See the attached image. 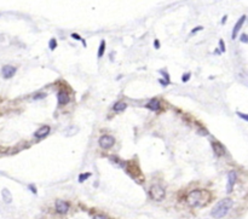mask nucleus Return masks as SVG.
I'll list each match as a JSON object with an SVG mask.
<instances>
[{
    "label": "nucleus",
    "mask_w": 248,
    "mask_h": 219,
    "mask_svg": "<svg viewBox=\"0 0 248 219\" xmlns=\"http://www.w3.org/2000/svg\"><path fill=\"white\" fill-rule=\"evenodd\" d=\"M154 45H155V49H158V46H160V45H158V40H155V41H154Z\"/></svg>",
    "instance_id": "28"
},
{
    "label": "nucleus",
    "mask_w": 248,
    "mask_h": 219,
    "mask_svg": "<svg viewBox=\"0 0 248 219\" xmlns=\"http://www.w3.org/2000/svg\"><path fill=\"white\" fill-rule=\"evenodd\" d=\"M48 133H50V126H41L38 131L34 133V136L36 138H44Z\"/></svg>",
    "instance_id": "8"
},
{
    "label": "nucleus",
    "mask_w": 248,
    "mask_h": 219,
    "mask_svg": "<svg viewBox=\"0 0 248 219\" xmlns=\"http://www.w3.org/2000/svg\"><path fill=\"white\" fill-rule=\"evenodd\" d=\"M245 20H246V16H242L241 18H240V21L235 24V27H234V30H232V39H235L237 35V32L241 29V27H242V24H243V22H245Z\"/></svg>",
    "instance_id": "12"
},
{
    "label": "nucleus",
    "mask_w": 248,
    "mask_h": 219,
    "mask_svg": "<svg viewBox=\"0 0 248 219\" xmlns=\"http://www.w3.org/2000/svg\"><path fill=\"white\" fill-rule=\"evenodd\" d=\"M99 145H101L103 149H109L112 148L115 143V139H114L112 136H102L99 138Z\"/></svg>",
    "instance_id": "4"
},
{
    "label": "nucleus",
    "mask_w": 248,
    "mask_h": 219,
    "mask_svg": "<svg viewBox=\"0 0 248 219\" xmlns=\"http://www.w3.org/2000/svg\"><path fill=\"white\" fill-rule=\"evenodd\" d=\"M29 188H30V189H32V191H33V194H36V189H35V188H34L33 185H29Z\"/></svg>",
    "instance_id": "27"
},
{
    "label": "nucleus",
    "mask_w": 248,
    "mask_h": 219,
    "mask_svg": "<svg viewBox=\"0 0 248 219\" xmlns=\"http://www.w3.org/2000/svg\"><path fill=\"white\" fill-rule=\"evenodd\" d=\"M237 179V175L235 171H230L227 173V185H226V193H231L232 189H234V185H235V182Z\"/></svg>",
    "instance_id": "5"
},
{
    "label": "nucleus",
    "mask_w": 248,
    "mask_h": 219,
    "mask_svg": "<svg viewBox=\"0 0 248 219\" xmlns=\"http://www.w3.org/2000/svg\"><path fill=\"white\" fill-rule=\"evenodd\" d=\"M225 21H226V16H224V17H223V21H222V22L225 23Z\"/></svg>",
    "instance_id": "29"
},
{
    "label": "nucleus",
    "mask_w": 248,
    "mask_h": 219,
    "mask_svg": "<svg viewBox=\"0 0 248 219\" xmlns=\"http://www.w3.org/2000/svg\"><path fill=\"white\" fill-rule=\"evenodd\" d=\"M150 196H151L153 200H155V201H161V200H163L165 196H166L165 189L161 185H158V184L153 185L151 186V189H150Z\"/></svg>",
    "instance_id": "3"
},
{
    "label": "nucleus",
    "mask_w": 248,
    "mask_h": 219,
    "mask_svg": "<svg viewBox=\"0 0 248 219\" xmlns=\"http://www.w3.org/2000/svg\"><path fill=\"white\" fill-rule=\"evenodd\" d=\"M48 46H50V49L53 51V50L56 49V46H57V41L55 40V39H51V40H50V43H48Z\"/></svg>",
    "instance_id": "16"
},
{
    "label": "nucleus",
    "mask_w": 248,
    "mask_h": 219,
    "mask_svg": "<svg viewBox=\"0 0 248 219\" xmlns=\"http://www.w3.org/2000/svg\"><path fill=\"white\" fill-rule=\"evenodd\" d=\"M68 209H69V205H68V202L66 201H62V200H58L56 202V211L58 213H61V214H64V213H67Z\"/></svg>",
    "instance_id": "7"
},
{
    "label": "nucleus",
    "mask_w": 248,
    "mask_h": 219,
    "mask_svg": "<svg viewBox=\"0 0 248 219\" xmlns=\"http://www.w3.org/2000/svg\"><path fill=\"white\" fill-rule=\"evenodd\" d=\"M93 219H107L104 216H102V214H97V216H94Z\"/></svg>",
    "instance_id": "24"
},
{
    "label": "nucleus",
    "mask_w": 248,
    "mask_h": 219,
    "mask_svg": "<svg viewBox=\"0 0 248 219\" xmlns=\"http://www.w3.org/2000/svg\"><path fill=\"white\" fill-rule=\"evenodd\" d=\"M44 97H46V93H39V95L34 96V99H40V98H44Z\"/></svg>",
    "instance_id": "20"
},
{
    "label": "nucleus",
    "mask_w": 248,
    "mask_h": 219,
    "mask_svg": "<svg viewBox=\"0 0 248 219\" xmlns=\"http://www.w3.org/2000/svg\"><path fill=\"white\" fill-rule=\"evenodd\" d=\"M158 82L161 84V85H163V86H166V85H168V82L167 81H165V80H162V79H160L158 80Z\"/></svg>",
    "instance_id": "25"
},
{
    "label": "nucleus",
    "mask_w": 248,
    "mask_h": 219,
    "mask_svg": "<svg viewBox=\"0 0 248 219\" xmlns=\"http://www.w3.org/2000/svg\"><path fill=\"white\" fill-rule=\"evenodd\" d=\"M91 173H86V175H79V182L80 183H82L84 180H86L87 178H90Z\"/></svg>",
    "instance_id": "17"
},
{
    "label": "nucleus",
    "mask_w": 248,
    "mask_h": 219,
    "mask_svg": "<svg viewBox=\"0 0 248 219\" xmlns=\"http://www.w3.org/2000/svg\"><path fill=\"white\" fill-rule=\"evenodd\" d=\"M212 148H213V150H214L215 155H218V156H222V155H224L225 154V148L223 147V144H220V143H212Z\"/></svg>",
    "instance_id": "9"
},
{
    "label": "nucleus",
    "mask_w": 248,
    "mask_h": 219,
    "mask_svg": "<svg viewBox=\"0 0 248 219\" xmlns=\"http://www.w3.org/2000/svg\"><path fill=\"white\" fill-rule=\"evenodd\" d=\"M57 99H58V103L62 104V105H64V104L69 103V96H68L67 92H64V91L58 92V95H57Z\"/></svg>",
    "instance_id": "10"
},
{
    "label": "nucleus",
    "mask_w": 248,
    "mask_h": 219,
    "mask_svg": "<svg viewBox=\"0 0 248 219\" xmlns=\"http://www.w3.org/2000/svg\"><path fill=\"white\" fill-rule=\"evenodd\" d=\"M241 41L245 43V44L248 43V39H247V35H246V34H242V35H241Z\"/></svg>",
    "instance_id": "19"
},
{
    "label": "nucleus",
    "mask_w": 248,
    "mask_h": 219,
    "mask_svg": "<svg viewBox=\"0 0 248 219\" xmlns=\"http://www.w3.org/2000/svg\"><path fill=\"white\" fill-rule=\"evenodd\" d=\"M189 79H190V74H189V73L184 74V77H183V81H184V82H186V81H188Z\"/></svg>",
    "instance_id": "22"
},
{
    "label": "nucleus",
    "mask_w": 248,
    "mask_h": 219,
    "mask_svg": "<svg viewBox=\"0 0 248 219\" xmlns=\"http://www.w3.org/2000/svg\"><path fill=\"white\" fill-rule=\"evenodd\" d=\"M1 196H2L4 202H6V203H11L12 202V195H11V193H10L9 189H2V191H1Z\"/></svg>",
    "instance_id": "13"
},
{
    "label": "nucleus",
    "mask_w": 248,
    "mask_h": 219,
    "mask_svg": "<svg viewBox=\"0 0 248 219\" xmlns=\"http://www.w3.org/2000/svg\"><path fill=\"white\" fill-rule=\"evenodd\" d=\"M219 44H220V49H222V51H223V52H225V45H224V41H223V40H220V41H219Z\"/></svg>",
    "instance_id": "23"
},
{
    "label": "nucleus",
    "mask_w": 248,
    "mask_h": 219,
    "mask_svg": "<svg viewBox=\"0 0 248 219\" xmlns=\"http://www.w3.org/2000/svg\"><path fill=\"white\" fill-rule=\"evenodd\" d=\"M160 107H161V104H160V102H158V99H151L150 102H148L147 104L148 109L153 110V111H158L160 109Z\"/></svg>",
    "instance_id": "11"
},
{
    "label": "nucleus",
    "mask_w": 248,
    "mask_h": 219,
    "mask_svg": "<svg viewBox=\"0 0 248 219\" xmlns=\"http://www.w3.org/2000/svg\"><path fill=\"white\" fill-rule=\"evenodd\" d=\"M199 30H202V27H196V28H195V29L192 30L191 33L194 34V33H196V32H199Z\"/></svg>",
    "instance_id": "26"
},
{
    "label": "nucleus",
    "mask_w": 248,
    "mask_h": 219,
    "mask_svg": "<svg viewBox=\"0 0 248 219\" xmlns=\"http://www.w3.org/2000/svg\"><path fill=\"white\" fill-rule=\"evenodd\" d=\"M16 67H12V66H5L2 67V70H1V73H2V77H5V79H10V77H13V74L16 73Z\"/></svg>",
    "instance_id": "6"
},
{
    "label": "nucleus",
    "mask_w": 248,
    "mask_h": 219,
    "mask_svg": "<svg viewBox=\"0 0 248 219\" xmlns=\"http://www.w3.org/2000/svg\"><path fill=\"white\" fill-rule=\"evenodd\" d=\"M231 207H232V200L231 198H223L213 207L212 212H211V216L215 219L223 218L227 214L229 209Z\"/></svg>",
    "instance_id": "2"
},
{
    "label": "nucleus",
    "mask_w": 248,
    "mask_h": 219,
    "mask_svg": "<svg viewBox=\"0 0 248 219\" xmlns=\"http://www.w3.org/2000/svg\"><path fill=\"white\" fill-rule=\"evenodd\" d=\"M71 38H73V39H75V40H81V41H82V43H84V45H86L85 44V41H84V40H82V39H81V38H80V35H78V34H71Z\"/></svg>",
    "instance_id": "18"
},
{
    "label": "nucleus",
    "mask_w": 248,
    "mask_h": 219,
    "mask_svg": "<svg viewBox=\"0 0 248 219\" xmlns=\"http://www.w3.org/2000/svg\"><path fill=\"white\" fill-rule=\"evenodd\" d=\"M237 115H238V116H241V118H242V119H243L245 121L248 120V116L246 115V114H243V113H237Z\"/></svg>",
    "instance_id": "21"
},
{
    "label": "nucleus",
    "mask_w": 248,
    "mask_h": 219,
    "mask_svg": "<svg viewBox=\"0 0 248 219\" xmlns=\"http://www.w3.org/2000/svg\"><path fill=\"white\" fill-rule=\"evenodd\" d=\"M211 198V195L207 191L203 190H194L188 195V203L191 207H200V206H204Z\"/></svg>",
    "instance_id": "1"
},
{
    "label": "nucleus",
    "mask_w": 248,
    "mask_h": 219,
    "mask_svg": "<svg viewBox=\"0 0 248 219\" xmlns=\"http://www.w3.org/2000/svg\"><path fill=\"white\" fill-rule=\"evenodd\" d=\"M104 51H105V41H104V40H102L101 45H99V49H98V58L103 57V55H104Z\"/></svg>",
    "instance_id": "15"
},
{
    "label": "nucleus",
    "mask_w": 248,
    "mask_h": 219,
    "mask_svg": "<svg viewBox=\"0 0 248 219\" xmlns=\"http://www.w3.org/2000/svg\"><path fill=\"white\" fill-rule=\"evenodd\" d=\"M126 107H127L126 103H124V102H117V103L113 107V109H114V111H117V113H119V111H122V110L126 109Z\"/></svg>",
    "instance_id": "14"
}]
</instances>
